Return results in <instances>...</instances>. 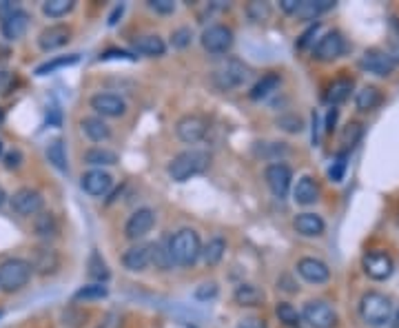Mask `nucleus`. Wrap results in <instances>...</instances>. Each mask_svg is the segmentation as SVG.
Returning a JSON list of instances; mask_svg holds the SVG:
<instances>
[{"label": "nucleus", "mask_w": 399, "mask_h": 328, "mask_svg": "<svg viewBox=\"0 0 399 328\" xmlns=\"http://www.w3.org/2000/svg\"><path fill=\"white\" fill-rule=\"evenodd\" d=\"M276 315L280 317V322H284L286 326H298L302 315L298 313V309H293V306L288 302H280L276 306Z\"/></svg>", "instance_id": "41"}, {"label": "nucleus", "mask_w": 399, "mask_h": 328, "mask_svg": "<svg viewBox=\"0 0 399 328\" xmlns=\"http://www.w3.org/2000/svg\"><path fill=\"white\" fill-rule=\"evenodd\" d=\"M113 58H120V60H136V56H131L129 51H124V49H109V51L100 54V60H113Z\"/></svg>", "instance_id": "51"}, {"label": "nucleus", "mask_w": 399, "mask_h": 328, "mask_svg": "<svg viewBox=\"0 0 399 328\" xmlns=\"http://www.w3.org/2000/svg\"><path fill=\"white\" fill-rule=\"evenodd\" d=\"M355 104L360 111H375V109L382 104V94L377 86H364V89L357 94Z\"/></svg>", "instance_id": "34"}, {"label": "nucleus", "mask_w": 399, "mask_h": 328, "mask_svg": "<svg viewBox=\"0 0 399 328\" xmlns=\"http://www.w3.org/2000/svg\"><path fill=\"white\" fill-rule=\"evenodd\" d=\"M211 78H213V84L218 86V89L231 91V89H238V86H242L246 82L248 67L238 58H228V60L218 64Z\"/></svg>", "instance_id": "5"}, {"label": "nucleus", "mask_w": 399, "mask_h": 328, "mask_svg": "<svg viewBox=\"0 0 399 328\" xmlns=\"http://www.w3.org/2000/svg\"><path fill=\"white\" fill-rule=\"evenodd\" d=\"M100 328H104V326H100Z\"/></svg>", "instance_id": "62"}, {"label": "nucleus", "mask_w": 399, "mask_h": 328, "mask_svg": "<svg viewBox=\"0 0 399 328\" xmlns=\"http://www.w3.org/2000/svg\"><path fill=\"white\" fill-rule=\"evenodd\" d=\"M333 5H335L333 0H300V7H298L296 16L302 20H315L324 11H328Z\"/></svg>", "instance_id": "30"}, {"label": "nucleus", "mask_w": 399, "mask_h": 328, "mask_svg": "<svg viewBox=\"0 0 399 328\" xmlns=\"http://www.w3.org/2000/svg\"><path fill=\"white\" fill-rule=\"evenodd\" d=\"M211 164V156H208V151L202 149H188L182 151L180 156H176L169 167H166V173H169V178L173 182H186L191 180L193 176H200L204 173Z\"/></svg>", "instance_id": "1"}, {"label": "nucleus", "mask_w": 399, "mask_h": 328, "mask_svg": "<svg viewBox=\"0 0 399 328\" xmlns=\"http://www.w3.org/2000/svg\"><path fill=\"white\" fill-rule=\"evenodd\" d=\"M278 124H280L284 131H288V134H298V131H302V120H300L298 116H282V118L278 120Z\"/></svg>", "instance_id": "49"}, {"label": "nucleus", "mask_w": 399, "mask_h": 328, "mask_svg": "<svg viewBox=\"0 0 399 328\" xmlns=\"http://www.w3.org/2000/svg\"><path fill=\"white\" fill-rule=\"evenodd\" d=\"M350 91H353V80H348V78H338V80H333V84L328 86L326 100H328V104L335 109L338 104H342V102L348 100Z\"/></svg>", "instance_id": "31"}, {"label": "nucleus", "mask_w": 399, "mask_h": 328, "mask_svg": "<svg viewBox=\"0 0 399 328\" xmlns=\"http://www.w3.org/2000/svg\"><path fill=\"white\" fill-rule=\"evenodd\" d=\"M191 38H193V31H191V29H188V27H180V29H176V31L171 34V45H173L176 49H184V47L191 45Z\"/></svg>", "instance_id": "45"}, {"label": "nucleus", "mask_w": 399, "mask_h": 328, "mask_svg": "<svg viewBox=\"0 0 399 328\" xmlns=\"http://www.w3.org/2000/svg\"><path fill=\"white\" fill-rule=\"evenodd\" d=\"M153 227H156V211L144 207V209H138L129 215L127 224H124V235H127L129 239H140Z\"/></svg>", "instance_id": "12"}, {"label": "nucleus", "mask_w": 399, "mask_h": 328, "mask_svg": "<svg viewBox=\"0 0 399 328\" xmlns=\"http://www.w3.org/2000/svg\"><path fill=\"white\" fill-rule=\"evenodd\" d=\"M91 109L102 118H120L127 111V102L116 94H96L91 98Z\"/></svg>", "instance_id": "16"}, {"label": "nucleus", "mask_w": 399, "mask_h": 328, "mask_svg": "<svg viewBox=\"0 0 399 328\" xmlns=\"http://www.w3.org/2000/svg\"><path fill=\"white\" fill-rule=\"evenodd\" d=\"M362 267H364V273L370 277V279H377V282H382V279H388L393 275V259L390 255L382 253V251H370L364 255L362 259Z\"/></svg>", "instance_id": "14"}, {"label": "nucleus", "mask_w": 399, "mask_h": 328, "mask_svg": "<svg viewBox=\"0 0 399 328\" xmlns=\"http://www.w3.org/2000/svg\"><path fill=\"white\" fill-rule=\"evenodd\" d=\"M218 293H220V289H218L216 282H204V284H200V287L196 289L193 295H196V299H200V302H208V299H216Z\"/></svg>", "instance_id": "46"}, {"label": "nucleus", "mask_w": 399, "mask_h": 328, "mask_svg": "<svg viewBox=\"0 0 399 328\" xmlns=\"http://www.w3.org/2000/svg\"><path fill=\"white\" fill-rule=\"evenodd\" d=\"M233 299L240 306H260L264 302V293L256 287V284H240L233 293Z\"/></svg>", "instance_id": "32"}, {"label": "nucleus", "mask_w": 399, "mask_h": 328, "mask_svg": "<svg viewBox=\"0 0 399 328\" xmlns=\"http://www.w3.org/2000/svg\"><path fill=\"white\" fill-rule=\"evenodd\" d=\"M280 82H282L280 74H266L253 86H251L248 98L251 100H262V98H266V96H271L273 91H276L278 86H280Z\"/></svg>", "instance_id": "28"}, {"label": "nucleus", "mask_w": 399, "mask_h": 328, "mask_svg": "<svg viewBox=\"0 0 399 328\" xmlns=\"http://www.w3.org/2000/svg\"><path fill=\"white\" fill-rule=\"evenodd\" d=\"M82 134H85L91 142H107L111 138V129L102 118H85L80 122Z\"/></svg>", "instance_id": "25"}, {"label": "nucleus", "mask_w": 399, "mask_h": 328, "mask_svg": "<svg viewBox=\"0 0 399 328\" xmlns=\"http://www.w3.org/2000/svg\"><path fill=\"white\" fill-rule=\"evenodd\" d=\"M264 178H266V184H268L271 193L276 195V198L284 200L288 195V191H291V180H293L291 167L284 164V162H273V164L266 167Z\"/></svg>", "instance_id": "9"}, {"label": "nucleus", "mask_w": 399, "mask_h": 328, "mask_svg": "<svg viewBox=\"0 0 399 328\" xmlns=\"http://www.w3.org/2000/svg\"><path fill=\"white\" fill-rule=\"evenodd\" d=\"M256 153L266 160H280L282 156L288 153V146L284 142H258Z\"/></svg>", "instance_id": "38"}, {"label": "nucleus", "mask_w": 399, "mask_h": 328, "mask_svg": "<svg viewBox=\"0 0 399 328\" xmlns=\"http://www.w3.org/2000/svg\"><path fill=\"white\" fill-rule=\"evenodd\" d=\"M318 198H320L318 182H315L313 178H308V176L300 178L296 189H293V200H296L298 204H302V207H308V204L318 202Z\"/></svg>", "instance_id": "23"}, {"label": "nucleus", "mask_w": 399, "mask_h": 328, "mask_svg": "<svg viewBox=\"0 0 399 328\" xmlns=\"http://www.w3.org/2000/svg\"><path fill=\"white\" fill-rule=\"evenodd\" d=\"M169 251L173 257V264L178 267H193L198 257L202 255V242L200 235L193 229H182L171 235Z\"/></svg>", "instance_id": "2"}, {"label": "nucleus", "mask_w": 399, "mask_h": 328, "mask_svg": "<svg viewBox=\"0 0 399 328\" xmlns=\"http://www.w3.org/2000/svg\"><path fill=\"white\" fill-rule=\"evenodd\" d=\"M27 262H29V267H31V273H38V275H43V277L58 273V269L62 264L60 253L56 249H51L49 244L34 247Z\"/></svg>", "instance_id": "7"}, {"label": "nucleus", "mask_w": 399, "mask_h": 328, "mask_svg": "<svg viewBox=\"0 0 399 328\" xmlns=\"http://www.w3.org/2000/svg\"><path fill=\"white\" fill-rule=\"evenodd\" d=\"M47 120H49V124H56V126H60V109L51 106V116H49Z\"/></svg>", "instance_id": "58"}, {"label": "nucleus", "mask_w": 399, "mask_h": 328, "mask_svg": "<svg viewBox=\"0 0 399 328\" xmlns=\"http://www.w3.org/2000/svg\"><path fill=\"white\" fill-rule=\"evenodd\" d=\"M246 16L253 20V23H264V20L271 18V5L260 3V0H253V3L246 5Z\"/></svg>", "instance_id": "42"}, {"label": "nucleus", "mask_w": 399, "mask_h": 328, "mask_svg": "<svg viewBox=\"0 0 399 328\" xmlns=\"http://www.w3.org/2000/svg\"><path fill=\"white\" fill-rule=\"evenodd\" d=\"M74 7H76L74 0H47V3H43V14L47 18H62V16H67Z\"/></svg>", "instance_id": "39"}, {"label": "nucleus", "mask_w": 399, "mask_h": 328, "mask_svg": "<svg viewBox=\"0 0 399 328\" xmlns=\"http://www.w3.org/2000/svg\"><path fill=\"white\" fill-rule=\"evenodd\" d=\"M3 162H5L7 169H18L20 164H23V153H20L18 149H14V151H9L7 156L3 158Z\"/></svg>", "instance_id": "50"}, {"label": "nucleus", "mask_w": 399, "mask_h": 328, "mask_svg": "<svg viewBox=\"0 0 399 328\" xmlns=\"http://www.w3.org/2000/svg\"><path fill=\"white\" fill-rule=\"evenodd\" d=\"M149 264H151V244H136L122 253V267L131 273H140Z\"/></svg>", "instance_id": "20"}, {"label": "nucleus", "mask_w": 399, "mask_h": 328, "mask_svg": "<svg viewBox=\"0 0 399 328\" xmlns=\"http://www.w3.org/2000/svg\"><path fill=\"white\" fill-rule=\"evenodd\" d=\"M16 9H20L16 3H9V0H3V3H0V23H3V20H5L7 16H11Z\"/></svg>", "instance_id": "53"}, {"label": "nucleus", "mask_w": 399, "mask_h": 328, "mask_svg": "<svg viewBox=\"0 0 399 328\" xmlns=\"http://www.w3.org/2000/svg\"><path fill=\"white\" fill-rule=\"evenodd\" d=\"M87 273H89V277L96 282V284H104L109 277H111V271H109V267H107V262L102 259V255L98 253V251H94L91 255H89V264H87Z\"/></svg>", "instance_id": "37"}, {"label": "nucleus", "mask_w": 399, "mask_h": 328, "mask_svg": "<svg viewBox=\"0 0 399 328\" xmlns=\"http://www.w3.org/2000/svg\"><path fill=\"white\" fill-rule=\"evenodd\" d=\"M293 227H296V231L304 237H318L326 229L324 220L315 213H300L296 220H293Z\"/></svg>", "instance_id": "22"}, {"label": "nucleus", "mask_w": 399, "mask_h": 328, "mask_svg": "<svg viewBox=\"0 0 399 328\" xmlns=\"http://www.w3.org/2000/svg\"><path fill=\"white\" fill-rule=\"evenodd\" d=\"M29 20H31V16L25 11V9H16L11 16H7L3 23H0V31H3V38H7V40H20L25 34H27V29H29Z\"/></svg>", "instance_id": "19"}, {"label": "nucleus", "mask_w": 399, "mask_h": 328, "mask_svg": "<svg viewBox=\"0 0 399 328\" xmlns=\"http://www.w3.org/2000/svg\"><path fill=\"white\" fill-rule=\"evenodd\" d=\"M318 29H320V23H315V25H313V27H310V29H308V31H306V34H304V36L298 40V47H300V49H304V47L308 45V40L315 36V31H318Z\"/></svg>", "instance_id": "54"}, {"label": "nucleus", "mask_w": 399, "mask_h": 328, "mask_svg": "<svg viewBox=\"0 0 399 328\" xmlns=\"http://www.w3.org/2000/svg\"><path fill=\"white\" fill-rule=\"evenodd\" d=\"M302 317L313 326V328H333L338 324V315L330 309V306L322 299H313L304 304Z\"/></svg>", "instance_id": "10"}, {"label": "nucleus", "mask_w": 399, "mask_h": 328, "mask_svg": "<svg viewBox=\"0 0 399 328\" xmlns=\"http://www.w3.org/2000/svg\"><path fill=\"white\" fill-rule=\"evenodd\" d=\"M360 315L373 328L386 326L393 317V304L382 293H366L360 302Z\"/></svg>", "instance_id": "4"}, {"label": "nucleus", "mask_w": 399, "mask_h": 328, "mask_svg": "<svg viewBox=\"0 0 399 328\" xmlns=\"http://www.w3.org/2000/svg\"><path fill=\"white\" fill-rule=\"evenodd\" d=\"M298 273L310 284H324L330 277V269L318 257H302L298 262Z\"/></svg>", "instance_id": "21"}, {"label": "nucleus", "mask_w": 399, "mask_h": 328, "mask_svg": "<svg viewBox=\"0 0 399 328\" xmlns=\"http://www.w3.org/2000/svg\"><path fill=\"white\" fill-rule=\"evenodd\" d=\"M388 56L393 62H399V23L397 18H390V51Z\"/></svg>", "instance_id": "47"}, {"label": "nucleus", "mask_w": 399, "mask_h": 328, "mask_svg": "<svg viewBox=\"0 0 399 328\" xmlns=\"http://www.w3.org/2000/svg\"><path fill=\"white\" fill-rule=\"evenodd\" d=\"M0 315H3V313H0Z\"/></svg>", "instance_id": "63"}, {"label": "nucleus", "mask_w": 399, "mask_h": 328, "mask_svg": "<svg viewBox=\"0 0 399 328\" xmlns=\"http://www.w3.org/2000/svg\"><path fill=\"white\" fill-rule=\"evenodd\" d=\"M11 209L18 213V215H25V217H31V215H38L40 211H43V193L31 189V187H23V189H18L11 198Z\"/></svg>", "instance_id": "8"}, {"label": "nucleus", "mask_w": 399, "mask_h": 328, "mask_svg": "<svg viewBox=\"0 0 399 328\" xmlns=\"http://www.w3.org/2000/svg\"><path fill=\"white\" fill-rule=\"evenodd\" d=\"M238 328H268V326L260 317H244V319H240Z\"/></svg>", "instance_id": "52"}, {"label": "nucleus", "mask_w": 399, "mask_h": 328, "mask_svg": "<svg viewBox=\"0 0 399 328\" xmlns=\"http://www.w3.org/2000/svg\"><path fill=\"white\" fill-rule=\"evenodd\" d=\"M80 62V56L78 54H71V56H58L54 60H47L43 62L40 67H36V76H47V74H54L58 69H65V67H74V64Z\"/></svg>", "instance_id": "35"}, {"label": "nucleus", "mask_w": 399, "mask_h": 328, "mask_svg": "<svg viewBox=\"0 0 399 328\" xmlns=\"http://www.w3.org/2000/svg\"><path fill=\"white\" fill-rule=\"evenodd\" d=\"M233 29L226 27V25H211V27H206L202 31V47L206 54H211V56H222L226 54L231 47H233Z\"/></svg>", "instance_id": "6"}, {"label": "nucleus", "mask_w": 399, "mask_h": 328, "mask_svg": "<svg viewBox=\"0 0 399 328\" xmlns=\"http://www.w3.org/2000/svg\"><path fill=\"white\" fill-rule=\"evenodd\" d=\"M280 7H282L286 14H296V11H298V7H300V0H282Z\"/></svg>", "instance_id": "55"}, {"label": "nucleus", "mask_w": 399, "mask_h": 328, "mask_svg": "<svg viewBox=\"0 0 399 328\" xmlns=\"http://www.w3.org/2000/svg\"><path fill=\"white\" fill-rule=\"evenodd\" d=\"M109 291L104 284H87V287H82L74 293V299L76 302H89V299H102L107 297Z\"/></svg>", "instance_id": "40"}, {"label": "nucleus", "mask_w": 399, "mask_h": 328, "mask_svg": "<svg viewBox=\"0 0 399 328\" xmlns=\"http://www.w3.org/2000/svg\"><path fill=\"white\" fill-rule=\"evenodd\" d=\"M151 264L158 271L173 269V257H171V251H169V239H160V242L151 244Z\"/></svg>", "instance_id": "29"}, {"label": "nucleus", "mask_w": 399, "mask_h": 328, "mask_svg": "<svg viewBox=\"0 0 399 328\" xmlns=\"http://www.w3.org/2000/svg\"><path fill=\"white\" fill-rule=\"evenodd\" d=\"M149 9L151 11H156V14H162V16H166V14H173L176 11V3L173 0H149Z\"/></svg>", "instance_id": "48"}, {"label": "nucleus", "mask_w": 399, "mask_h": 328, "mask_svg": "<svg viewBox=\"0 0 399 328\" xmlns=\"http://www.w3.org/2000/svg\"><path fill=\"white\" fill-rule=\"evenodd\" d=\"M69 40H71V27H67V25H51V27L40 31L38 47L43 51H56L60 47H65Z\"/></svg>", "instance_id": "18"}, {"label": "nucleus", "mask_w": 399, "mask_h": 328, "mask_svg": "<svg viewBox=\"0 0 399 328\" xmlns=\"http://www.w3.org/2000/svg\"><path fill=\"white\" fill-rule=\"evenodd\" d=\"M80 187L87 195H91V198H102V195H107L111 191L113 178L102 169H91L80 178Z\"/></svg>", "instance_id": "15"}, {"label": "nucleus", "mask_w": 399, "mask_h": 328, "mask_svg": "<svg viewBox=\"0 0 399 328\" xmlns=\"http://www.w3.org/2000/svg\"><path fill=\"white\" fill-rule=\"evenodd\" d=\"M344 47L346 45H344L342 34L340 31H328L326 36L320 38L318 45H315L313 56L318 58V60H322V62H330V60L340 58L344 54Z\"/></svg>", "instance_id": "17"}, {"label": "nucleus", "mask_w": 399, "mask_h": 328, "mask_svg": "<svg viewBox=\"0 0 399 328\" xmlns=\"http://www.w3.org/2000/svg\"><path fill=\"white\" fill-rule=\"evenodd\" d=\"M362 134H364V131H362V124H357V122H350V124H346V129L342 131V144L346 146V149H353L357 142H360L362 140Z\"/></svg>", "instance_id": "43"}, {"label": "nucleus", "mask_w": 399, "mask_h": 328, "mask_svg": "<svg viewBox=\"0 0 399 328\" xmlns=\"http://www.w3.org/2000/svg\"><path fill=\"white\" fill-rule=\"evenodd\" d=\"M133 47L138 54L142 56H151V58H158V56H164L166 51V45H164V40L156 34H149V36H140L136 42H133Z\"/></svg>", "instance_id": "26"}, {"label": "nucleus", "mask_w": 399, "mask_h": 328, "mask_svg": "<svg viewBox=\"0 0 399 328\" xmlns=\"http://www.w3.org/2000/svg\"><path fill=\"white\" fill-rule=\"evenodd\" d=\"M47 160L54 169H58L60 173L69 171V162H67V149H65V140L54 138L47 144Z\"/></svg>", "instance_id": "27"}, {"label": "nucleus", "mask_w": 399, "mask_h": 328, "mask_svg": "<svg viewBox=\"0 0 399 328\" xmlns=\"http://www.w3.org/2000/svg\"><path fill=\"white\" fill-rule=\"evenodd\" d=\"M335 120H338V109H330V111H328V120H326V131H328V134H333Z\"/></svg>", "instance_id": "56"}, {"label": "nucleus", "mask_w": 399, "mask_h": 328, "mask_svg": "<svg viewBox=\"0 0 399 328\" xmlns=\"http://www.w3.org/2000/svg\"><path fill=\"white\" fill-rule=\"evenodd\" d=\"M5 200H7V193H5V189H3V187H0V207L5 204Z\"/></svg>", "instance_id": "59"}, {"label": "nucleus", "mask_w": 399, "mask_h": 328, "mask_svg": "<svg viewBox=\"0 0 399 328\" xmlns=\"http://www.w3.org/2000/svg\"><path fill=\"white\" fill-rule=\"evenodd\" d=\"M206 131H208L206 120L202 116H196V114L180 118L178 124H176V134L184 144H198L200 140H204Z\"/></svg>", "instance_id": "11"}, {"label": "nucleus", "mask_w": 399, "mask_h": 328, "mask_svg": "<svg viewBox=\"0 0 399 328\" xmlns=\"http://www.w3.org/2000/svg\"><path fill=\"white\" fill-rule=\"evenodd\" d=\"M224 251H226V242L222 237H213L208 239V244L202 247V257H204V264L206 267H218L222 257H224Z\"/></svg>", "instance_id": "33"}, {"label": "nucleus", "mask_w": 399, "mask_h": 328, "mask_svg": "<svg viewBox=\"0 0 399 328\" xmlns=\"http://www.w3.org/2000/svg\"><path fill=\"white\" fill-rule=\"evenodd\" d=\"M122 11H124V7H122V5H118V7L113 9V14L109 16V25H111V27H113V25L118 23V18L122 16Z\"/></svg>", "instance_id": "57"}, {"label": "nucleus", "mask_w": 399, "mask_h": 328, "mask_svg": "<svg viewBox=\"0 0 399 328\" xmlns=\"http://www.w3.org/2000/svg\"><path fill=\"white\" fill-rule=\"evenodd\" d=\"M360 67L368 74H375L380 78H388L395 69V62L388 56V51L382 49H366L362 60H360Z\"/></svg>", "instance_id": "13"}, {"label": "nucleus", "mask_w": 399, "mask_h": 328, "mask_svg": "<svg viewBox=\"0 0 399 328\" xmlns=\"http://www.w3.org/2000/svg\"><path fill=\"white\" fill-rule=\"evenodd\" d=\"M85 162L91 167H111L118 162V153L102 149V146H94L89 151H85Z\"/></svg>", "instance_id": "36"}, {"label": "nucleus", "mask_w": 399, "mask_h": 328, "mask_svg": "<svg viewBox=\"0 0 399 328\" xmlns=\"http://www.w3.org/2000/svg\"><path fill=\"white\" fill-rule=\"evenodd\" d=\"M31 279V267L23 257H11L0 264V289L5 293H16L25 289Z\"/></svg>", "instance_id": "3"}, {"label": "nucleus", "mask_w": 399, "mask_h": 328, "mask_svg": "<svg viewBox=\"0 0 399 328\" xmlns=\"http://www.w3.org/2000/svg\"><path fill=\"white\" fill-rule=\"evenodd\" d=\"M0 153H3V142H0Z\"/></svg>", "instance_id": "61"}, {"label": "nucleus", "mask_w": 399, "mask_h": 328, "mask_svg": "<svg viewBox=\"0 0 399 328\" xmlns=\"http://www.w3.org/2000/svg\"><path fill=\"white\" fill-rule=\"evenodd\" d=\"M34 231L40 239H54L60 233V224L54 213L40 211L38 215H34Z\"/></svg>", "instance_id": "24"}, {"label": "nucleus", "mask_w": 399, "mask_h": 328, "mask_svg": "<svg viewBox=\"0 0 399 328\" xmlns=\"http://www.w3.org/2000/svg\"><path fill=\"white\" fill-rule=\"evenodd\" d=\"M395 328H399V313H397V317H395Z\"/></svg>", "instance_id": "60"}, {"label": "nucleus", "mask_w": 399, "mask_h": 328, "mask_svg": "<svg viewBox=\"0 0 399 328\" xmlns=\"http://www.w3.org/2000/svg\"><path fill=\"white\" fill-rule=\"evenodd\" d=\"M346 167H348V156H346V153H340V156L335 158V162L330 164V171H328L330 180L333 182H342L344 173H346Z\"/></svg>", "instance_id": "44"}]
</instances>
